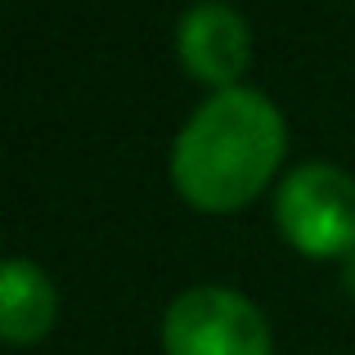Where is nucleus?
<instances>
[{"instance_id": "1", "label": "nucleus", "mask_w": 355, "mask_h": 355, "mask_svg": "<svg viewBox=\"0 0 355 355\" xmlns=\"http://www.w3.org/2000/svg\"><path fill=\"white\" fill-rule=\"evenodd\" d=\"M288 153L284 113L261 90L234 86L202 99L171 144V184L193 211H243L279 175Z\"/></svg>"}, {"instance_id": "2", "label": "nucleus", "mask_w": 355, "mask_h": 355, "mask_svg": "<svg viewBox=\"0 0 355 355\" xmlns=\"http://www.w3.org/2000/svg\"><path fill=\"white\" fill-rule=\"evenodd\" d=\"M275 225L311 261L355 252V175L333 162H302L275 189Z\"/></svg>"}, {"instance_id": "3", "label": "nucleus", "mask_w": 355, "mask_h": 355, "mask_svg": "<svg viewBox=\"0 0 355 355\" xmlns=\"http://www.w3.org/2000/svg\"><path fill=\"white\" fill-rule=\"evenodd\" d=\"M166 355H275V338L252 297L225 284H198L162 315Z\"/></svg>"}, {"instance_id": "4", "label": "nucleus", "mask_w": 355, "mask_h": 355, "mask_svg": "<svg viewBox=\"0 0 355 355\" xmlns=\"http://www.w3.org/2000/svg\"><path fill=\"white\" fill-rule=\"evenodd\" d=\"M175 59L193 81L234 90L252 68V27L230 0H193L175 23Z\"/></svg>"}, {"instance_id": "5", "label": "nucleus", "mask_w": 355, "mask_h": 355, "mask_svg": "<svg viewBox=\"0 0 355 355\" xmlns=\"http://www.w3.org/2000/svg\"><path fill=\"white\" fill-rule=\"evenodd\" d=\"M54 315H59V293L50 275L27 257H9L0 275V338L9 347H36L50 338Z\"/></svg>"}, {"instance_id": "6", "label": "nucleus", "mask_w": 355, "mask_h": 355, "mask_svg": "<svg viewBox=\"0 0 355 355\" xmlns=\"http://www.w3.org/2000/svg\"><path fill=\"white\" fill-rule=\"evenodd\" d=\"M342 284H347V293L355 297V252H351L347 261H342Z\"/></svg>"}]
</instances>
